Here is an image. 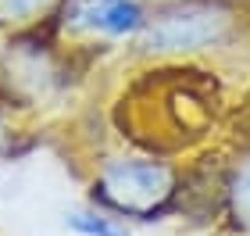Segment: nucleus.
Listing matches in <instances>:
<instances>
[{
  "label": "nucleus",
  "mask_w": 250,
  "mask_h": 236,
  "mask_svg": "<svg viewBox=\"0 0 250 236\" xmlns=\"http://www.w3.org/2000/svg\"><path fill=\"white\" fill-rule=\"evenodd\" d=\"M54 0H0V21L4 25H21L32 21L36 15H43Z\"/></svg>",
  "instance_id": "6"
},
{
  "label": "nucleus",
  "mask_w": 250,
  "mask_h": 236,
  "mask_svg": "<svg viewBox=\"0 0 250 236\" xmlns=\"http://www.w3.org/2000/svg\"><path fill=\"white\" fill-rule=\"evenodd\" d=\"M64 226L72 233H79V236H132L122 218H111V215H104V211H89V208L68 211Z\"/></svg>",
  "instance_id": "4"
},
{
  "label": "nucleus",
  "mask_w": 250,
  "mask_h": 236,
  "mask_svg": "<svg viewBox=\"0 0 250 236\" xmlns=\"http://www.w3.org/2000/svg\"><path fill=\"white\" fill-rule=\"evenodd\" d=\"M229 15L211 4H183L175 11H165L161 18L146 32V47L150 50H197L211 47L225 36Z\"/></svg>",
  "instance_id": "2"
},
{
  "label": "nucleus",
  "mask_w": 250,
  "mask_h": 236,
  "mask_svg": "<svg viewBox=\"0 0 250 236\" xmlns=\"http://www.w3.org/2000/svg\"><path fill=\"white\" fill-rule=\"evenodd\" d=\"M0 140H4V136H0Z\"/></svg>",
  "instance_id": "7"
},
{
  "label": "nucleus",
  "mask_w": 250,
  "mask_h": 236,
  "mask_svg": "<svg viewBox=\"0 0 250 236\" xmlns=\"http://www.w3.org/2000/svg\"><path fill=\"white\" fill-rule=\"evenodd\" d=\"M97 197L125 218H157L175 197V175L161 161L118 157L97 175Z\"/></svg>",
  "instance_id": "1"
},
{
  "label": "nucleus",
  "mask_w": 250,
  "mask_h": 236,
  "mask_svg": "<svg viewBox=\"0 0 250 236\" xmlns=\"http://www.w3.org/2000/svg\"><path fill=\"white\" fill-rule=\"evenodd\" d=\"M68 29L104 32V36H125L143 25V11L132 0H75L68 7Z\"/></svg>",
  "instance_id": "3"
},
{
  "label": "nucleus",
  "mask_w": 250,
  "mask_h": 236,
  "mask_svg": "<svg viewBox=\"0 0 250 236\" xmlns=\"http://www.w3.org/2000/svg\"><path fill=\"white\" fill-rule=\"evenodd\" d=\"M229 215H232V226L240 233H250V161L229 183Z\"/></svg>",
  "instance_id": "5"
}]
</instances>
